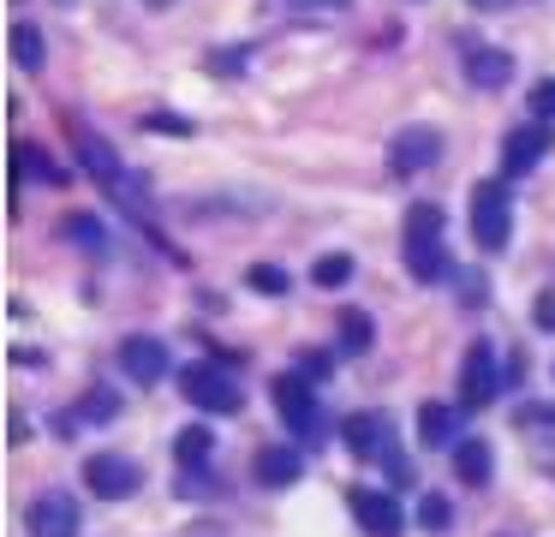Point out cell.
Wrapping results in <instances>:
<instances>
[{"label":"cell","mask_w":555,"mask_h":537,"mask_svg":"<svg viewBox=\"0 0 555 537\" xmlns=\"http://www.w3.org/2000/svg\"><path fill=\"white\" fill-rule=\"evenodd\" d=\"M400 257H406L412 281H442L448 251H442V209L436 203H412L406 227H400Z\"/></svg>","instance_id":"cell-1"},{"label":"cell","mask_w":555,"mask_h":537,"mask_svg":"<svg viewBox=\"0 0 555 537\" xmlns=\"http://www.w3.org/2000/svg\"><path fill=\"white\" fill-rule=\"evenodd\" d=\"M507 233H514V197H507V186L502 179L472 186V239H478L483 251H502Z\"/></svg>","instance_id":"cell-2"},{"label":"cell","mask_w":555,"mask_h":537,"mask_svg":"<svg viewBox=\"0 0 555 537\" xmlns=\"http://www.w3.org/2000/svg\"><path fill=\"white\" fill-rule=\"evenodd\" d=\"M495 388H502V358H495L490 341H472L466 346V365H460V406L478 412V406L495 400Z\"/></svg>","instance_id":"cell-3"},{"label":"cell","mask_w":555,"mask_h":537,"mask_svg":"<svg viewBox=\"0 0 555 537\" xmlns=\"http://www.w3.org/2000/svg\"><path fill=\"white\" fill-rule=\"evenodd\" d=\"M180 388H185V400L204 406V412H240V406H245L240 382H233L228 370H216V365H192L180 376Z\"/></svg>","instance_id":"cell-4"},{"label":"cell","mask_w":555,"mask_h":537,"mask_svg":"<svg viewBox=\"0 0 555 537\" xmlns=\"http://www.w3.org/2000/svg\"><path fill=\"white\" fill-rule=\"evenodd\" d=\"M275 406H281V418H287V430H299V436H317V424H323V406H317V394H311V382L305 376H275Z\"/></svg>","instance_id":"cell-5"},{"label":"cell","mask_w":555,"mask_h":537,"mask_svg":"<svg viewBox=\"0 0 555 537\" xmlns=\"http://www.w3.org/2000/svg\"><path fill=\"white\" fill-rule=\"evenodd\" d=\"M550 150H555L550 119H531V126L507 131V143H502V174H531V167H538Z\"/></svg>","instance_id":"cell-6"},{"label":"cell","mask_w":555,"mask_h":537,"mask_svg":"<svg viewBox=\"0 0 555 537\" xmlns=\"http://www.w3.org/2000/svg\"><path fill=\"white\" fill-rule=\"evenodd\" d=\"M78 525H85V513L66 489H49V496L30 501V537H78Z\"/></svg>","instance_id":"cell-7"},{"label":"cell","mask_w":555,"mask_h":537,"mask_svg":"<svg viewBox=\"0 0 555 537\" xmlns=\"http://www.w3.org/2000/svg\"><path fill=\"white\" fill-rule=\"evenodd\" d=\"M85 484L96 489V496L120 501V496H132V489L144 484V472H138L132 460H120V453H90V460H85Z\"/></svg>","instance_id":"cell-8"},{"label":"cell","mask_w":555,"mask_h":537,"mask_svg":"<svg viewBox=\"0 0 555 537\" xmlns=\"http://www.w3.org/2000/svg\"><path fill=\"white\" fill-rule=\"evenodd\" d=\"M352 520L364 525L371 537H400V525H406V513H400L395 496H383V489H352Z\"/></svg>","instance_id":"cell-9"},{"label":"cell","mask_w":555,"mask_h":537,"mask_svg":"<svg viewBox=\"0 0 555 537\" xmlns=\"http://www.w3.org/2000/svg\"><path fill=\"white\" fill-rule=\"evenodd\" d=\"M436 155H442V138H436L430 126H406L395 143H388V167H395V174H424Z\"/></svg>","instance_id":"cell-10"},{"label":"cell","mask_w":555,"mask_h":537,"mask_svg":"<svg viewBox=\"0 0 555 537\" xmlns=\"http://www.w3.org/2000/svg\"><path fill=\"white\" fill-rule=\"evenodd\" d=\"M78 150H85V167H90V174H96L108 191H114V197L138 203V186H132V174H126V167H120V155H114L108 143L96 138V131H85V138H78Z\"/></svg>","instance_id":"cell-11"},{"label":"cell","mask_w":555,"mask_h":537,"mask_svg":"<svg viewBox=\"0 0 555 537\" xmlns=\"http://www.w3.org/2000/svg\"><path fill=\"white\" fill-rule=\"evenodd\" d=\"M120 370L132 382H144V388H156L168 376V346L150 341V334H132V341H120Z\"/></svg>","instance_id":"cell-12"},{"label":"cell","mask_w":555,"mask_h":537,"mask_svg":"<svg viewBox=\"0 0 555 537\" xmlns=\"http://www.w3.org/2000/svg\"><path fill=\"white\" fill-rule=\"evenodd\" d=\"M466 72L478 90H502L507 78H514V60L502 54V48H466Z\"/></svg>","instance_id":"cell-13"},{"label":"cell","mask_w":555,"mask_h":537,"mask_svg":"<svg viewBox=\"0 0 555 537\" xmlns=\"http://www.w3.org/2000/svg\"><path fill=\"white\" fill-rule=\"evenodd\" d=\"M305 472V453L293 448H263L257 453V484H293Z\"/></svg>","instance_id":"cell-14"},{"label":"cell","mask_w":555,"mask_h":537,"mask_svg":"<svg viewBox=\"0 0 555 537\" xmlns=\"http://www.w3.org/2000/svg\"><path fill=\"white\" fill-rule=\"evenodd\" d=\"M418 436L430 442V448H442V442H454V406H442V400H424V406H418Z\"/></svg>","instance_id":"cell-15"},{"label":"cell","mask_w":555,"mask_h":537,"mask_svg":"<svg viewBox=\"0 0 555 537\" xmlns=\"http://www.w3.org/2000/svg\"><path fill=\"white\" fill-rule=\"evenodd\" d=\"M347 448L352 453H359V460H383V448H388V442H383V424H376V418H347Z\"/></svg>","instance_id":"cell-16"},{"label":"cell","mask_w":555,"mask_h":537,"mask_svg":"<svg viewBox=\"0 0 555 537\" xmlns=\"http://www.w3.org/2000/svg\"><path fill=\"white\" fill-rule=\"evenodd\" d=\"M454 472H460V484H490V448H483V442H460Z\"/></svg>","instance_id":"cell-17"},{"label":"cell","mask_w":555,"mask_h":537,"mask_svg":"<svg viewBox=\"0 0 555 537\" xmlns=\"http://www.w3.org/2000/svg\"><path fill=\"white\" fill-rule=\"evenodd\" d=\"M173 453H180V465H204L209 460V430L204 424L180 430V436H173Z\"/></svg>","instance_id":"cell-18"},{"label":"cell","mask_w":555,"mask_h":537,"mask_svg":"<svg viewBox=\"0 0 555 537\" xmlns=\"http://www.w3.org/2000/svg\"><path fill=\"white\" fill-rule=\"evenodd\" d=\"M13 60H18L25 72L42 66V36H37V24H18V30H13Z\"/></svg>","instance_id":"cell-19"},{"label":"cell","mask_w":555,"mask_h":537,"mask_svg":"<svg viewBox=\"0 0 555 537\" xmlns=\"http://www.w3.org/2000/svg\"><path fill=\"white\" fill-rule=\"evenodd\" d=\"M317 286H347V274H352V257H347V251H328V257L323 263H317Z\"/></svg>","instance_id":"cell-20"},{"label":"cell","mask_w":555,"mask_h":537,"mask_svg":"<svg viewBox=\"0 0 555 537\" xmlns=\"http://www.w3.org/2000/svg\"><path fill=\"white\" fill-rule=\"evenodd\" d=\"M61 233H66V239H78L85 251H96V245H102V221H96V215H66Z\"/></svg>","instance_id":"cell-21"},{"label":"cell","mask_w":555,"mask_h":537,"mask_svg":"<svg viewBox=\"0 0 555 537\" xmlns=\"http://www.w3.org/2000/svg\"><path fill=\"white\" fill-rule=\"evenodd\" d=\"M519 430L531 442H543V448H555V412H519Z\"/></svg>","instance_id":"cell-22"},{"label":"cell","mask_w":555,"mask_h":537,"mask_svg":"<svg viewBox=\"0 0 555 537\" xmlns=\"http://www.w3.org/2000/svg\"><path fill=\"white\" fill-rule=\"evenodd\" d=\"M245 281H251V293H287V269H275V263H257Z\"/></svg>","instance_id":"cell-23"},{"label":"cell","mask_w":555,"mask_h":537,"mask_svg":"<svg viewBox=\"0 0 555 537\" xmlns=\"http://www.w3.org/2000/svg\"><path fill=\"white\" fill-rule=\"evenodd\" d=\"M531 114H538V119H555V78H543L538 90H531Z\"/></svg>","instance_id":"cell-24"},{"label":"cell","mask_w":555,"mask_h":537,"mask_svg":"<svg viewBox=\"0 0 555 537\" xmlns=\"http://www.w3.org/2000/svg\"><path fill=\"white\" fill-rule=\"evenodd\" d=\"M340 334H347V346H364L371 341V322H364L359 310H347V317H340Z\"/></svg>","instance_id":"cell-25"},{"label":"cell","mask_w":555,"mask_h":537,"mask_svg":"<svg viewBox=\"0 0 555 537\" xmlns=\"http://www.w3.org/2000/svg\"><path fill=\"white\" fill-rule=\"evenodd\" d=\"M418 520H424V525H430V532H442V525H448V501H442V496H424V508H418Z\"/></svg>","instance_id":"cell-26"},{"label":"cell","mask_w":555,"mask_h":537,"mask_svg":"<svg viewBox=\"0 0 555 537\" xmlns=\"http://www.w3.org/2000/svg\"><path fill=\"white\" fill-rule=\"evenodd\" d=\"M531 322H538V329H555V293H538V305H531Z\"/></svg>","instance_id":"cell-27"},{"label":"cell","mask_w":555,"mask_h":537,"mask_svg":"<svg viewBox=\"0 0 555 537\" xmlns=\"http://www.w3.org/2000/svg\"><path fill=\"white\" fill-rule=\"evenodd\" d=\"M144 126H150V131H192V119H180V114H150Z\"/></svg>","instance_id":"cell-28"},{"label":"cell","mask_w":555,"mask_h":537,"mask_svg":"<svg viewBox=\"0 0 555 537\" xmlns=\"http://www.w3.org/2000/svg\"><path fill=\"white\" fill-rule=\"evenodd\" d=\"M85 406H90V418H96V424H102V418H114V394H108V388H96Z\"/></svg>","instance_id":"cell-29"},{"label":"cell","mask_w":555,"mask_h":537,"mask_svg":"<svg viewBox=\"0 0 555 537\" xmlns=\"http://www.w3.org/2000/svg\"><path fill=\"white\" fill-rule=\"evenodd\" d=\"M472 7H478V12H495V7H507V0H472Z\"/></svg>","instance_id":"cell-30"},{"label":"cell","mask_w":555,"mask_h":537,"mask_svg":"<svg viewBox=\"0 0 555 537\" xmlns=\"http://www.w3.org/2000/svg\"><path fill=\"white\" fill-rule=\"evenodd\" d=\"M150 7H168V0H150Z\"/></svg>","instance_id":"cell-31"}]
</instances>
